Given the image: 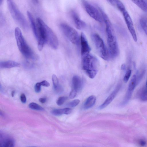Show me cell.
<instances>
[{
	"mask_svg": "<svg viewBox=\"0 0 147 147\" xmlns=\"http://www.w3.org/2000/svg\"><path fill=\"white\" fill-rule=\"evenodd\" d=\"M106 25L107 41L110 56L112 58L116 57L119 54L117 40L111 23L109 18L104 20Z\"/></svg>",
	"mask_w": 147,
	"mask_h": 147,
	"instance_id": "cell-1",
	"label": "cell"
},
{
	"mask_svg": "<svg viewBox=\"0 0 147 147\" xmlns=\"http://www.w3.org/2000/svg\"><path fill=\"white\" fill-rule=\"evenodd\" d=\"M82 65L83 70L90 78L96 76L98 67L97 59L90 53L82 56Z\"/></svg>",
	"mask_w": 147,
	"mask_h": 147,
	"instance_id": "cell-2",
	"label": "cell"
},
{
	"mask_svg": "<svg viewBox=\"0 0 147 147\" xmlns=\"http://www.w3.org/2000/svg\"><path fill=\"white\" fill-rule=\"evenodd\" d=\"M15 35L19 50L26 58L34 59L36 55L26 43L20 29L18 27L15 30Z\"/></svg>",
	"mask_w": 147,
	"mask_h": 147,
	"instance_id": "cell-3",
	"label": "cell"
},
{
	"mask_svg": "<svg viewBox=\"0 0 147 147\" xmlns=\"http://www.w3.org/2000/svg\"><path fill=\"white\" fill-rule=\"evenodd\" d=\"M7 6L13 18L25 30H28L29 26L23 14L18 9L13 0H7Z\"/></svg>",
	"mask_w": 147,
	"mask_h": 147,
	"instance_id": "cell-4",
	"label": "cell"
},
{
	"mask_svg": "<svg viewBox=\"0 0 147 147\" xmlns=\"http://www.w3.org/2000/svg\"><path fill=\"white\" fill-rule=\"evenodd\" d=\"M36 24L38 31V48L40 51L42 49L44 45L47 42V25L40 18L36 19Z\"/></svg>",
	"mask_w": 147,
	"mask_h": 147,
	"instance_id": "cell-5",
	"label": "cell"
},
{
	"mask_svg": "<svg viewBox=\"0 0 147 147\" xmlns=\"http://www.w3.org/2000/svg\"><path fill=\"white\" fill-rule=\"evenodd\" d=\"M91 38L100 56L105 60H108L109 57L108 52L102 39L96 33L92 34Z\"/></svg>",
	"mask_w": 147,
	"mask_h": 147,
	"instance_id": "cell-6",
	"label": "cell"
},
{
	"mask_svg": "<svg viewBox=\"0 0 147 147\" xmlns=\"http://www.w3.org/2000/svg\"><path fill=\"white\" fill-rule=\"evenodd\" d=\"M60 27L63 34L72 43L78 45L80 38L77 32L74 28L65 23H61Z\"/></svg>",
	"mask_w": 147,
	"mask_h": 147,
	"instance_id": "cell-7",
	"label": "cell"
},
{
	"mask_svg": "<svg viewBox=\"0 0 147 147\" xmlns=\"http://www.w3.org/2000/svg\"><path fill=\"white\" fill-rule=\"evenodd\" d=\"M82 3L87 13L92 18L99 23L103 21L101 14L95 7L86 0H81Z\"/></svg>",
	"mask_w": 147,
	"mask_h": 147,
	"instance_id": "cell-8",
	"label": "cell"
},
{
	"mask_svg": "<svg viewBox=\"0 0 147 147\" xmlns=\"http://www.w3.org/2000/svg\"><path fill=\"white\" fill-rule=\"evenodd\" d=\"M122 13L128 29L134 41L136 42L137 40V35L131 18L126 9Z\"/></svg>",
	"mask_w": 147,
	"mask_h": 147,
	"instance_id": "cell-9",
	"label": "cell"
},
{
	"mask_svg": "<svg viewBox=\"0 0 147 147\" xmlns=\"http://www.w3.org/2000/svg\"><path fill=\"white\" fill-rule=\"evenodd\" d=\"M47 42L54 49H57L58 45L57 38L53 30L47 25Z\"/></svg>",
	"mask_w": 147,
	"mask_h": 147,
	"instance_id": "cell-10",
	"label": "cell"
},
{
	"mask_svg": "<svg viewBox=\"0 0 147 147\" xmlns=\"http://www.w3.org/2000/svg\"><path fill=\"white\" fill-rule=\"evenodd\" d=\"M70 15L76 28L81 30L86 28V23L80 19L79 15L75 11L71 10L70 11Z\"/></svg>",
	"mask_w": 147,
	"mask_h": 147,
	"instance_id": "cell-11",
	"label": "cell"
},
{
	"mask_svg": "<svg viewBox=\"0 0 147 147\" xmlns=\"http://www.w3.org/2000/svg\"><path fill=\"white\" fill-rule=\"evenodd\" d=\"M80 40L82 56L90 53L91 49L86 37L83 33H81Z\"/></svg>",
	"mask_w": 147,
	"mask_h": 147,
	"instance_id": "cell-12",
	"label": "cell"
},
{
	"mask_svg": "<svg viewBox=\"0 0 147 147\" xmlns=\"http://www.w3.org/2000/svg\"><path fill=\"white\" fill-rule=\"evenodd\" d=\"M121 87L120 85H119L109 95L104 102L99 107L100 109H102L107 106L113 100L118 92Z\"/></svg>",
	"mask_w": 147,
	"mask_h": 147,
	"instance_id": "cell-13",
	"label": "cell"
},
{
	"mask_svg": "<svg viewBox=\"0 0 147 147\" xmlns=\"http://www.w3.org/2000/svg\"><path fill=\"white\" fill-rule=\"evenodd\" d=\"M72 83L73 89L77 92L81 90L83 86V81L81 78L77 76H74L72 78Z\"/></svg>",
	"mask_w": 147,
	"mask_h": 147,
	"instance_id": "cell-14",
	"label": "cell"
},
{
	"mask_svg": "<svg viewBox=\"0 0 147 147\" xmlns=\"http://www.w3.org/2000/svg\"><path fill=\"white\" fill-rule=\"evenodd\" d=\"M1 146L5 147H12L14 146L15 141L12 138L8 136H0Z\"/></svg>",
	"mask_w": 147,
	"mask_h": 147,
	"instance_id": "cell-15",
	"label": "cell"
},
{
	"mask_svg": "<svg viewBox=\"0 0 147 147\" xmlns=\"http://www.w3.org/2000/svg\"><path fill=\"white\" fill-rule=\"evenodd\" d=\"M20 65L19 63L13 61H1L0 63V67L2 69L17 67Z\"/></svg>",
	"mask_w": 147,
	"mask_h": 147,
	"instance_id": "cell-16",
	"label": "cell"
},
{
	"mask_svg": "<svg viewBox=\"0 0 147 147\" xmlns=\"http://www.w3.org/2000/svg\"><path fill=\"white\" fill-rule=\"evenodd\" d=\"M27 15L30 22L31 27L34 34L37 39L38 37V31L37 24H36L33 16L31 13L28 11H27Z\"/></svg>",
	"mask_w": 147,
	"mask_h": 147,
	"instance_id": "cell-17",
	"label": "cell"
},
{
	"mask_svg": "<svg viewBox=\"0 0 147 147\" xmlns=\"http://www.w3.org/2000/svg\"><path fill=\"white\" fill-rule=\"evenodd\" d=\"M96 100V97L92 95L88 97L84 103V109H87L92 107L94 105Z\"/></svg>",
	"mask_w": 147,
	"mask_h": 147,
	"instance_id": "cell-18",
	"label": "cell"
},
{
	"mask_svg": "<svg viewBox=\"0 0 147 147\" xmlns=\"http://www.w3.org/2000/svg\"><path fill=\"white\" fill-rule=\"evenodd\" d=\"M72 111L71 109L69 108H65L63 109H56L53 110L51 113L55 116H59L63 114L68 115Z\"/></svg>",
	"mask_w": 147,
	"mask_h": 147,
	"instance_id": "cell-19",
	"label": "cell"
},
{
	"mask_svg": "<svg viewBox=\"0 0 147 147\" xmlns=\"http://www.w3.org/2000/svg\"><path fill=\"white\" fill-rule=\"evenodd\" d=\"M52 80L53 88L55 91L58 93L62 92V88L60 86L58 79L55 75L53 74L52 75Z\"/></svg>",
	"mask_w": 147,
	"mask_h": 147,
	"instance_id": "cell-20",
	"label": "cell"
},
{
	"mask_svg": "<svg viewBox=\"0 0 147 147\" xmlns=\"http://www.w3.org/2000/svg\"><path fill=\"white\" fill-rule=\"evenodd\" d=\"M138 83L137 76L134 75L129 82L127 91L133 92Z\"/></svg>",
	"mask_w": 147,
	"mask_h": 147,
	"instance_id": "cell-21",
	"label": "cell"
},
{
	"mask_svg": "<svg viewBox=\"0 0 147 147\" xmlns=\"http://www.w3.org/2000/svg\"><path fill=\"white\" fill-rule=\"evenodd\" d=\"M142 10L147 11V4L144 0H131Z\"/></svg>",
	"mask_w": 147,
	"mask_h": 147,
	"instance_id": "cell-22",
	"label": "cell"
},
{
	"mask_svg": "<svg viewBox=\"0 0 147 147\" xmlns=\"http://www.w3.org/2000/svg\"><path fill=\"white\" fill-rule=\"evenodd\" d=\"M140 25L147 36V18L145 17H142L140 20Z\"/></svg>",
	"mask_w": 147,
	"mask_h": 147,
	"instance_id": "cell-23",
	"label": "cell"
},
{
	"mask_svg": "<svg viewBox=\"0 0 147 147\" xmlns=\"http://www.w3.org/2000/svg\"><path fill=\"white\" fill-rule=\"evenodd\" d=\"M29 107L31 109L40 111L44 110V109L42 107L34 102H31L29 105Z\"/></svg>",
	"mask_w": 147,
	"mask_h": 147,
	"instance_id": "cell-24",
	"label": "cell"
},
{
	"mask_svg": "<svg viewBox=\"0 0 147 147\" xmlns=\"http://www.w3.org/2000/svg\"><path fill=\"white\" fill-rule=\"evenodd\" d=\"M140 99L143 101H147V87L143 89L141 91L139 96Z\"/></svg>",
	"mask_w": 147,
	"mask_h": 147,
	"instance_id": "cell-25",
	"label": "cell"
},
{
	"mask_svg": "<svg viewBox=\"0 0 147 147\" xmlns=\"http://www.w3.org/2000/svg\"><path fill=\"white\" fill-rule=\"evenodd\" d=\"M67 97L66 96H61L59 97L57 100L56 103L59 106L63 105L67 99Z\"/></svg>",
	"mask_w": 147,
	"mask_h": 147,
	"instance_id": "cell-26",
	"label": "cell"
},
{
	"mask_svg": "<svg viewBox=\"0 0 147 147\" xmlns=\"http://www.w3.org/2000/svg\"><path fill=\"white\" fill-rule=\"evenodd\" d=\"M131 70L128 69L127 70L123 78V81L126 83L128 80L131 74Z\"/></svg>",
	"mask_w": 147,
	"mask_h": 147,
	"instance_id": "cell-27",
	"label": "cell"
},
{
	"mask_svg": "<svg viewBox=\"0 0 147 147\" xmlns=\"http://www.w3.org/2000/svg\"><path fill=\"white\" fill-rule=\"evenodd\" d=\"M80 100L79 99L74 100L69 102L67 104L68 106L71 107H74L77 106L79 103Z\"/></svg>",
	"mask_w": 147,
	"mask_h": 147,
	"instance_id": "cell-28",
	"label": "cell"
},
{
	"mask_svg": "<svg viewBox=\"0 0 147 147\" xmlns=\"http://www.w3.org/2000/svg\"><path fill=\"white\" fill-rule=\"evenodd\" d=\"M41 86L40 82H38L34 86V90L36 92L39 93L40 91Z\"/></svg>",
	"mask_w": 147,
	"mask_h": 147,
	"instance_id": "cell-29",
	"label": "cell"
},
{
	"mask_svg": "<svg viewBox=\"0 0 147 147\" xmlns=\"http://www.w3.org/2000/svg\"><path fill=\"white\" fill-rule=\"evenodd\" d=\"M77 92L75 90L72 89L69 93V98L71 99L74 98L76 95Z\"/></svg>",
	"mask_w": 147,
	"mask_h": 147,
	"instance_id": "cell-30",
	"label": "cell"
},
{
	"mask_svg": "<svg viewBox=\"0 0 147 147\" xmlns=\"http://www.w3.org/2000/svg\"><path fill=\"white\" fill-rule=\"evenodd\" d=\"M20 100L23 103H25L26 102V98L25 95L23 93L20 96Z\"/></svg>",
	"mask_w": 147,
	"mask_h": 147,
	"instance_id": "cell-31",
	"label": "cell"
},
{
	"mask_svg": "<svg viewBox=\"0 0 147 147\" xmlns=\"http://www.w3.org/2000/svg\"><path fill=\"white\" fill-rule=\"evenodd\" d=\"M40 83L41 86H43L45 87H49L50 86L49 83L46 80H44Z\"/></svg>",
	"mask_w": 147,
	"mask_h": 147,
	"instance_id": "cell-32",
	"label": "cell"
},
{
	"mask_svg": "<svg viewBox=\"0 0 147 147\" xmlns=\"http://www.w3.org/2000/svg\"><path fill=\"white\" fill-rule=\"evenodd\" d=\"M139 143L142 146H144L146 144V141L145 140H140L139 141Z\"/></svg>",
	"mask_w": 147,
	"mask_h": 147,
	"instance_id": "cell-33",
	"label": "cell"
},
{
	"mask_svg": "<svg viewBox=\"0 0 147 147\" xmlns=\"http://www.w3.org/2000/svg\"><path fill=\"white\" fill-rule=\"evenodd\" d=\"M47 99L45 98H40L39 99V101L41 103H45Z\"/></svg>",
	"mask_w": 147,
	"mask_h": 147,
	"instance_id": "cell-34",
	"label": "cell"
},
{
	"mask_svg": "<svg viewBox=\"0 0 147 147\" xmlns=\"http://www.w3.org/2000/svg\"><path fill=\"white\" fill-rule=\"evenodd\" d=\"M111 5L115 6V2L116 0H107Z\"/></svg>",
	"mask_w": 147,
	"mask_h": 147,
	"instance_id": "cell-35",
	"label": "cell"
},
{
	"mask_svg": "<svg viewBox=\"0 0 147 147\" xmlns=\"http://www.w3.org/2000/svg\"><path fill=\"white\" fill-rule=\"evenodd\" d=\"M122 69H125V65L124 64H123L121 67Z\"/></svg>",
	"mask_w": 147,
	"mask_h": 147,
	"instance_id": "cell-36",
	"label": "cell"
},
{
	"mask_svg": "<svg viewBox=\"0 0 147 147\" xmlns=\"http://www.w3.org/2000/svg\"><path fill=\"white\" fill-rule=\"evenodd\" d=\"M15 94V91L14 90H13L12 91L11 93V95L12 97H13L14 96Z\"/></svg>",
	"mask_w": 147,
	"mask_h": 147,
	"instance_id": "cell-37",
	"label": "cell"
},
{
	"mask_svg": "<svg viewBox=\"0 0 147 147\" xmlns=\"http://www.w3.org/2000/svg\"><path fill=\"white\" fill-rule=\"evenodd\" d=\"M33 1L35 3H38V0H33Z\"/></svg>",
	"mask_w": 147,
	"mask_h": 147,
	"instance_id": "cell-38",
	"label": "cell"
},
{
	"mask_svg": "<svg viewBox=\"0 0 147 147\" xmlns=\"http://www.w3.org/2000/svg\"><path fill=\"white\" fill-rule=\"evenodd\" d=\"M146 86L147 87V80L146 82Z\"/></svg>",
	"mask_w": 147,
	"mask_h": 147,
	"instance_id": "cell-39",
	"label": "cell"
}]
</instances>
